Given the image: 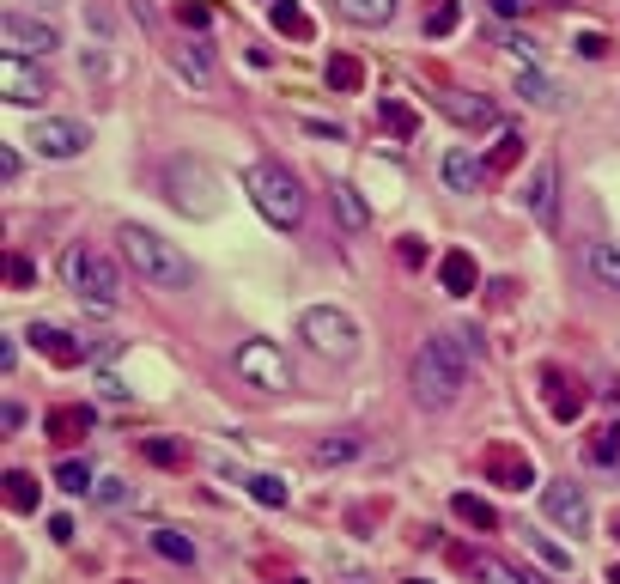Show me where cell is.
<instances>
[{
	"label": "cell",
	"instance_id": "cell-11",
	"mask_svg": "<svg viewBox=\"0 0 620 584\" xmlns=\"http://www.w3.org/2000/svg\"><path fill=\"white\" fill-rule=\"evenodd\" d=\"M0 92H7V104H19V110H37L49 98V73L19 61V55H0Z\"/></svg>",
	"mask_w": 620,
	"mask_h": 584
},
{
	"label": "cell",
	"instance_id": "cell-2",
	"mask_svg": "<svg viewBox=\"0 0 620 584\" xmlns=\"http://www.w3.org/2000/svg\"><path fill=\"white\" fill-rule=\"evenodd\" d=\"M116 244H122V256H128V268L146 280V286H165V292H183L189 280H195V268H189V256L171 244V238H159L152 226H128L116 232Z\"/></svg>",
	"mask_w": 620,
	"mask_h": 584
},
{
	"label": "cell",
	"instance_id": "cell-50",
	"mask_svg": "<svg viewBox=\"0 0 620 584\" xmlns=\"http://www.w3.org/2000/svg\"><path fill=\"white\" fill-rule=\"evenodd\" d=\"M280 584H304V578H280Z\"/></svg>",
	"mask_w": 620,
	"mask_h": 584
},
{
	"label": "cell",
	"instance_id": "cell-21",
	"mask_svg": "<svg viewBox=\"0 0 620 584\" xmlns=\"http://www.w3.org/2000/svg\"><path fill=\"white\" fill-rule=\"evenodd\" d=\"M359 451H365V438H359V432H329L310 457H317V469H341V463H353Z\"/></svg>",
	"mask_w": 620,
	"mask_h": 584
},
{
	"label": "cell",
	"instance_id": "cell-44",
	"mask_svg": "<svg viewBox=\"0 0 620 584\" xmlns=\"http://www.w3.org/2000/svg\"><path fill=\"white\" fill-rule=\"evenodd\" d=\"M98 499H104V505H122V499H128V487H122V481H98Z\"/></svg>",
	"mask_w": 620,
	"mask_h": 584
},
{
	"label": "cell",
	"instance_id": "cell-27",
	"mask_svg": "<svg viewBox=\"0 0 620 584\" xmlns=\"http://www.w3.org/2000/svg\"><path fill=\"white\" fill-rule=\"evenodd\" d=\"M590 274H596V286L620 292V244H590Z\"/></svg>",
	"mask_w": 620,
	"mask_h": 584
},
{
	"label": "cell",
	"instance_id": "cell-45",
	"mask_svg": "<svg viewBox=\"0 0 620 584\" xmlns=\"http://www.w3.org/2000/svg\"><path fill=\"white\" fill-rule=\"evenodd\" d=\"M493 13H499V19H523V13H529V0H493Z\"/></svg>",
	"mask_w": 620,
	"mask_h": 584
},
{
	"label": "cell",
	"instance_id": "cell-4",
	"mask_svg": "<svg viewBox=\"0 0 620 584\" xmlns=\"http://www.w3.org/2000/svg\"><path fill=\"white\" fill-rule=\"evenodd\" d=\"M159 183H165L171 207H177V213H189V219H213V213L225 207V189H219V177H213V165H207V159L177 153V159H165Z\"/></svg>",
	"mask_w": 620,
	"mask_h": 584
},
{
	"label": "cell",
	"instance_id": "cell-7",
	"mask_svg": "<svg viewBox=\"0 0 620 584\" xmlns=\"http://www.w3.org/2000/svg\"><path fill=\"white\" fill-rule=\"evenodd\" d=\"M0 49L43 67V61L61 49V31H55L43 13H7V19H0Z\"/></svg>",
	"mask_w": 620,
	"mask_h": 584
},
{
	"label": "cell",
	"instance_id": "cell-24",
	"mask_svg": "<svg viewBox=\"0 0 620 584\" xmlns=\"http://www.w3.org/2000/svg\"><path fill=\"white\" fill-rule=\"evenodd\" d=\"M268 19H274V31H286V37H298V43H310V37H317V25H310V13L298 7V0H274V7H268Z\"/></svg>",
	"mask_w": 620,
	"mask_h": 584
},
{
	"label": "cell",
	"instance_id": "cell-26",
	"mask_svg": "<svg viewBox=\"0 0 620 584\" xmlns=\"http://www.w3.org/2000/svg\"><path fill=\"white\" fill-rule=\"evenodd\" d=\"M377 122L390 128L396 140H414V134H420V116H414V110H408L402 98H383V104H377Z\"/></svg>",
	"mask_w": 620,
	"mask_h": 584
},
{
	"label": "cell",
	"instance_id": "cell-51",
	"mask_svg": "<svg viewBox=\"0 0 620 584\" xmlns=\"http://www.w3.org/2000/svg\"><path fill=\"white\" fill-rule=\"evenodd\" d=\"M614 584H620V566H614Z\"/></svg>",
	"mask_w": 620,
	"mask_h": 584
},
{
	"label": "cell",
	"instance_id": "cell-14",
	"mask_svg": "<svg viewBox=\"0 0 620 584\" xmlns=\"http://www.w3.org/2000/svg\"><path fill=\"white\" fill-rule=\"evenodd\" d=\"M37 353H49L55 365H86L92 359V347H80V341H73L67 329H55V323H31V335H25Z\"/></svg>",
	"mask_w": 620,
	"mask_h": 584
},
{
	"label": "cell",
	"instance_id": "cell-35",
	"mask_svg": "<svg viewBox=\"0 0 620 584\" xmlns=\"http://www.w3.org/2000/svg\"><path fill=\"white\" fill-rule=\"evenodd\" d=\"M590 457H596V463H614V457H620V426H602V432L590 438Z\"/></svg>",
	"mask_w": 620,
	"mask_h": 584
},
{
	"label": "cell",
	"instance_id": "cell-5",
	"mask_svg": "<svg viewBox=\"0 0 620 584\" xmlns=\"http://www.w3.org/2000/svg\"><path fill=\"white\" fill-rule=\"evenodd\" d=\"M244 195L256 201V213L268 219V226H280V232H292L298 219H304V189H298V177L286 165H250L244 171Z\"/></svg>",
	"mask_w": 620,
	"mask_h": 584
},
{
	"label": "cell",
	"instance_id": "cell-17",
	"mask_svg": "<svg viewBox=\"0 0 620 584\" xmlns=\"http://www.w3.org/2000/svg\"><path fill=\"white\" fill-rule=\"evenodd\" d=\"M438 280H444L450 299H469V292L481 286V268H475L469 250H444V256H438Z\"/></svg>",
	"mask_w": 620,
	"mask_h": 584
},
{
	"label": "cell",
	"instance_id": "cell-13",
	"mask_svg": "<svg viewBox=\"0 0 620 584\" xmlns=\"http://www.w3.org/2000/svg\"><path fill=\"white\" fill-rule=\"evenodd\" d=\"M487 481H493V487H511V493H529V487H535V463H529L523 451H511V445H493V451H487Z\"/></svg>",
	"mask_w": 620,
	"mask_h": 584
},
{
	"label": "cell",
	"instance_id": "cell-1",
	"mask_svg": "<svg viewBox=\"0 0 620 584\" xmlns=\"http://www.w3.org/2000/svg\"><path fill=\"white\" fill-rule=\"evenodd\" d=\"M481 359V329H444L432 341H420L414 365H408V390L426 414H444L462 402V390H469V365Z\"/></svg>",
	"mask_w": 620,
	"mask_h": 584
},
{
	"label": "cell",
	"instance_id": "cell-25",
	"mask_svg": "<svg viewBox=\"0 0 620 584\" xmlns=\"http://www.w3.org/2000/svg\"><path fill=\"white\" fill-rule=\"evenodd\" d=\"M450 511H456V518L469 524V530H499V511H493L487 499H475V493H456V499H450Z\"/></svg>",
	"mask_w": 620,
	"mask_h": 584
},
{
	"label": "cell",
	"instance_id": "cell-43",
	"mask_svg": "<svg viewBox=\"0 0 620 584\" xmlns=\"http://www.w3.org/2000/svg\"><path fill=\"white\" fill-rule=\"evenodd\" d=\"M189 31H207V7H189V0H183V13H177Z\"/></svg>",
	"mask_w": 620,
	"mask_h": 584
},
{
	"label": "cell",
	"instance_id": "cell-6",
	"mask_svg": "<svg viewBox=\"0 0 620 584\" xmlns=\"http://www.w3.org/2000/svg\"><path fill=\"white\" fill-rule=\"evenodd\" d=\"M298 341L310 353H323V359H353L359 353V323L347 311H335V305H310L298 317Z\"/></svg>",
	"mask_w": 620,
	"mask_h": 584
},
{
	"label": "cell",
	"instance_id": "cell-9",
	"mask_svg": "<svg viewBox=\"0 0 620 584\" xmlns=\"http://www.w3.org/2000/svg\"><path fill=\"white\" fill-rule=\"evenodd\" d=\"M523 207L541 232H560V165L554 159H535V171L523 183Z\"/></svg>",
	"mask_w": 620,
	"mask_h": 584
},
{
	"label": "cell",
	"instance_id": "cell-41",
	"mask_svg": "<svg viewBox=\"0 0 620 584\" xmlns=\"http://www.w3.org/2000/svg\"><path fill=\"white\" fill-rule=\"evenodd\" d=\"M7 280H13V286H19V292H25V286H31V280H37V268H31V262H25V256H13V262H7Z\"/></svg>",
	"mask_w": 620,
	"mask_h": 584
},
{
	"label": "cell",
	"instance_id": "cell-40",
	"mask_svg": "<svg viewBox=\"0 0 620 584\" xmlns=\"http://www.w3.org/2000/svg\"><path fill=\"white\" fill-rule=\"evenodd\" d=\"M572 49H578V55H590V61H602V55H608V37H602V31H584Z\"/></svg>",
	"mask_w": 620,
	"mask_h": 584
},
{
	"label": "cell",
	"instance_id": "cell-33",
	"mask_svg": "<svg viewBox=\"0 0 620 584\" xmlns=\"http://www.w3.org/2000/svg\"><path fill=\"white\" fill-rule=\"evenodd\" d=\"M55 487H61V493H92V463L67 457V463L55 469Z\"/></svg>",
	"mask_w": 620,
	"mask_h": 584
},
{
	"label": "cell",
	"instance_id": "cell-39",
	"mask_svg": "<svg viewBox=\"0 0 620 584\" xmlns=\"http://www.w3.org/2000/svg\"><path fill=\"white\" fill-rule=\"evenodd\" d=\"M548 384H554V390H566V384H560V372H548ZM578 408H584V396H554V414H560V420H572Z\"/></svg>",
	"mask_w": 620,
	"mask_h": 584
},
{
	"label": "cell",
	"instance_id": "cell-3",
	"mask_svg": "<svg viewBox=\"0 0 620 584\" xmlns=\"http://www.w3.org/2000/svg\"><path fill=\"white\" fill-rule=\"evenodd\" d=\"M61 280H67V292H80V299L98 305V311H116V305H122V268H116L110 250H98V244H67Z\"/></svg>",
	"mask_w": 620,
	"mask_h": 584
},
{
	"label": "cell",
	"instance_id": "cell-32",
	"mask_svg": "<svg viewBox=\"0 0 620 584\" xmlns=\"http://www.w3.org/2000/svg\"><path fill=\"white\" fill-rule=\"evenodd\" d=\"M329 86H335V92H359V86H365V67H359L353 55H335V61H329Z\"/></svg>",
	"mask_w": 620,
	"mask_h": 584
},
{
	"label": "cell",
	"instance_id": "cell-46",
	"mask_svg": "<svg viewBox=\"0 0 620 584\" xmlns=\"http://www.w3.org/2000/svg\"><path fill=\"white\" fill-rule=\"evenodd\" d=\"M0 426L19 432V426H25V408H19V402H7V408H0Z\"/></svg>",
	"mask_w": 620,
	"mask_h": 584
},
{
	"label": "cell",
	"instance_id": "cell-23",
	"mask_svg": "<svg viewBox=\"0 0 620 584\" xmlns=\"http://www.w3.org/2000/svg\"><path fill=\"white\" fill-rule=\"evenodd\" d=\"M335 13L371 31V25H390L396 19V0H335Z\"/></svg>",
	"mask_w": 620,
	"mask_h": 584
},
{
	"label": "cell",
	"instance_id": "cell-22",
	"mask_svg": "<svg viewBox=\"0 0 620 584\" xmlns=\"http://www.w3.org/2000/svg\"><path fill=\"white\" fill-rule=\"evenodd\" d=\"M511 86H517V98H523V104H535V110H560L554 80H541L535 67H517V80H511Z\"/></svg>",
	"mask_w": 620,
	"mask_h": 584
},
{
	"label": "cell",
	"instance_id": "cell-30",
	"mask_svg": "<svg viewBox=\"0 0 620 584\" xmlns=\"http://www.w3.org/2000/svg\"><path fill=\"white\" fill-rule=\"evenodd\" d=\"M7 505H13V511H37V505H43V493H37V475L13 469V475H7Z\"/></svg>",
	"mask_w": 620,
	"mask_h": 584
},
{
	"label": "cell",
	"instance_id": "cell-28",
	"mask_svg": "<svg viewBox=\"0 0 620 584\" xmlns=\"http://www.w3.org/2000/svg\"><path fill=\"white\" fill-rule=\"evenodd\" d=\"M140 457L159 463V469H183V463H189V445H177V438H140Z\"/></svg>",
	"mask_w": 620,
	"mask_h": 584
},
{
	"label": "cell",
	"instance_id": "cell-38",
	"mask_svg": "<svg viewBox=\"0 0 620 584\" xmlns=\"http://www.w3.org/2000/svg\"><path fill=\"white\" fill-rule=\"evenodd\" d=\"M517 159H523V140H517V134H499V146H493V165L505 171V165H517Z\"/></svg>",
	"mask_w": 620,
	"mask_h": 584
},
{
	"label": "cell",
	"instance_id": "cell-8",
	"mask_svg": "<svg viewBox=\"0 0 620 584\" xmlns=\"http://www.w3.org/2000/svg\"><path fill=\"white\" fill-rule=\"evenodd\" d=\"M238 378L274 396V390H292V365H286V353L274 341H244L238 347Z\"/></svg>",
	"mask_w": 620,
	"mask_h": 584
},
{
	"label": "cell",
	"instance_id": "cell-31",
	"mask_svg": "<svg viewBox=\"0 0 620 584\" xmlns=\"http://www.w3.org/2000/svg\"><path fill=\"white\" fill-rule=\"evenodd\" d=\"M152 548H159L165 560H177V566H195V542L183 530H152Z\"/></svg>",
	"mask_w": 620,
	"mask_h": 584
},
{
	"label": "cell",
	"instance_id": "cell-47",
	"mask_svg": "<svg viewBox=\"0 0 620 584\" xmlns=\"http://www.w3.org/2000/svg\"><path fill=\"white\" fill-rule=\"evenodd\" d=\"M402 262H408V268H420V262H426V250H420V238H402Z\"/></svg>",
	"mask_w": 620,
	"mask_h": 584
},
{
	"label": "cell",
	"instance_id": "cell-42",
	"mask_svg": "<svg viewBox=\"0 0 620 584\" xmlns=\"http://www.w3.org/2000/svg\"><path fill=\"white\" fill-rule=\"evenodd\" d=\"M49 536H55V542H73V518H67V511H55V518H49Z\"/></svg>",
	"mask_w": 620,
	"mask_h": 584
},
{
	"label": "cell",
	"instance_id": "cell-48",
	"mask_svg": "<svg viewBox=\"0 0 620 584\" xmlns=\"http://www.w3.org/2000/svg\"><path fill=\"white\" fill-rule=\"evenodd\" d=\"M19 165H25V159H19V153H13V146H7V153H0V177H7V183H13V177H19Z\"/></svg>",
	"mask_w": 620,
	"mask_h": 584
},
{
	"label": "cell",
	"instance_id": "cell-10",
	"mask_svg": "<svg viewBox=\"0 0 620 584\" xmlns=\"http://www.w3.org/2000/svg\"><path fill=\"white\" fill-rule=\"evenodd\" d=\"M31 146H37L43 159H80L86 146H92V128H86V122H73V116H37Z\"/></svg>",
	"mask_w": 620,
	"mask_h": 584
},
{
	"label": "cell",
	"instance_id": "cell-36",
	"mask_svg": "<svg viewBox=\"0 0 620 584\" xmlns=\"http://www.w3.org/2000/svg\"><path fill=\"white\" fill-rule=\"evenodd\" d=\"M529 548H535V554H541V560H548V566H554V572H572V554H566V548H560V542H548V536H529Z\"/></svg>",
	"mask_w": 620,
	"mask_h": 584
},
{
	"label": "cell",
	"instance_id": "cell-29",
	"mask_svg": "<svg viewBox=\"0 0 620 584\" xmlns=\"http://www.w3.org/2000/svg\"><path fill=\"white\" fill-rule=\"evenodd\" d=\"M244 487H250V499H256V505H274V511L292 499V487H286L280 475H244Z\"/></svg>",
	"mask_w": 620,
	"mask_h": 584
},
{
	"label": "cell",
	"instance_id": "cell-18",
	"mask_svg": "<svg viewBox=\"0 0 620 584\" xmlns=\"http://www.w3.org/2000/svg\"><path fill=\"white\" fill-rule=\"evenodd\" d=\"M438 110H444L450 122H462V128H493V122H499V110H493L487 98H475V92H444Z\"/></svg>",
	"mask_w": 620,
	"mask_h": 584
},
{
	"label": "cell",
	"instance_id": "cell-15",
	"mask_svg": "<svg viewBox=\"0 0 620 584\" xmlns=\"http://www.w3.org/2000/svg\"><path fill=\"white\" fill-rule=\"evenodd\" d=\"M43 432L61 438V445H73V438H92V402H61L43 414Z\"/></svg>",
	"mask_w": 620,
	"mask_h": 584
},
{
	"label": "cell",
	"instance_id": "cell-49",
	"mask_svg": "<svg viewBox=\"0 0 620 584\" xmlns=\"http://www.w3.org/2000/svg\"><path fill=\"white\" fill-rule=\"evenodd\" d=\"M408 584H432V578H408Z\"/></svg>",
	"mask_w": 620,
	"mask_h": 584
},
{
	"label": "cell",
	"instance_id": "cell-20",
	"mask_svg": "<svg viewBox=\"0 0 620 584\" xmlns=\"http://www.w3.org/2000/svg\"><path fill=\"white\" fill-rule=\"evenodd\" d=\"M329 201H335L341 232H365V226H371V207L359 201V189H353V183H335V189H329Z\"/></svg>",
	"mask_w": 620,
	"mask_h": 584
},
{
	"label": "cell",
	"instance_id": "cell-16",
	"mask_svg": "<svg viewBox=\"0 0 620 584\" xmlns=\"http://www.w3.org/2000/svg\"><path fill=\"white\" fill-rule=\"evenodd\" d=\"M438 171H444V183H450L456 195H481V177H487V165L469 153V146H450Z\"/></svg>",
	"mask_w": 620,
	"mask_h": 584
},
{
	"label": "cell",
	"instance_id": "cell-19",
	"mask_svg": "<svg viewBox=\"0 0 620 584\" xmlns=\"http://www.w3.org/2000/svg\"><path fill=\"white\" fill-rule=\"evenodd\" d=\"M171 67H177V80H189L195 92L213 86V55H207V43H183V49H171Z\"/></svg>",
	"mask_w": 620,
	"mask_h": 584
},
{
	"label": "cell",
	"instance_id": "cell-37",
	"mask_svg": "<svg viewBox=\"0 0 620 584\" xmlns=\"http://www.w3.org/2000/svg\"><path fill=\"white\" fill-rule=\"evenodd\" d=\"M475 572H481L487 584H523V578H517V572L505 566V560H493V554H481V560H475Z\"/></svg>",
	"mask_w": 620,
	"mask_h": 584
},
{
	"label": "cell",
	"instance_id": "cell-34",
	"mask_svg": "<svg viewBox=\"0 0 620 584\" xmlns=\"http://www.w3.org/2000/svg\"><path fill=\"white\" fill-rule=\"evenodd\" d=\"M456 25H462V13H456V0H438V7L426 13V31H432V37H450Z\"/></svg>",
	"mask_w": 620,
	"mask_h": 584
},
{
	"label": "cell",
	"instance_id": "cell-12",
	"mask_svg": "<svg viewBox=\"0 0 620 584\" xmlns=\"http://www.w3.org/2000/svg\"><path fill=\"white\" fill-rule=\"evenodd\" d=\"M541 511H548V524H560L572 536H584V524H590V499L578 481H548L541 487Z\"/></svg>",
	"mask_w": 620,
	"mask_h": 584
}]
</instances>
